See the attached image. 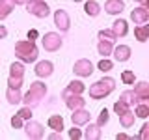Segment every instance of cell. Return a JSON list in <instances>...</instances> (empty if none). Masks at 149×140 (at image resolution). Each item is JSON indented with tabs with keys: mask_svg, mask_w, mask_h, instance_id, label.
Wrapping results in <instances>:
<instances>
[{
	"mask_svg": "<svg viewBox=\"0 0 149 140\" xmlns=\"http://www.w3.org/2000/svg\"><path fill=\"white\" fill-rule=\"evenodd\" d=\"M15 56L21 60L22 64H32V62L37 60L39 50H37V47H36L34 41L22 39V41H17V43H15Z\"/></svg>",
	"mask_w": 149,
	"mask_h": 140,
	"instance_id": "1",
	"label": "cell"
},
{
	"mask_svg": "<svg viewBox=\"0 0 149 140\" xmlns=\"http://www.w3.org/2000/svg\"><path fill=\"white\" fill-rule=\"evenodd\" d=\"M114 90H116V80L112 77H104L90 86V97L91 99H104Z\"/></svg>",
	"mask_w": 149,
	"mask_h": 140,
	"instance_id": "2",
	"label": "cell"
},
{
	"mask_svg": "<svg viewBox=\"0 0 149 140\" xmlns=\"http://www.w3.org/2000/svg\"><path fill=\"white\" fill-rule=\"evenodd\" d=\"M45 95H47V84L41 82V80H36V82L30 84V90L26 92V95H22V101L28 106H36L41 103V99Z\"/></svg>",
	"mask_w": 149,
	"mask_h": 140,
	"instance_id": "3",
	"label": "cell"
},
{
	"mask_svg": "<svg viewBox=\"0 0 149 140\" xmlns=\"http://www.w3.org/2000/svg\"><path fill=\"white\" fill-rule=\"evenodd\" d=\"M26 9L30 15H34L37 19H47L50 15V8L45 0H26Z\"/></svg>",
	"mask_w": 149,
	"mask_h": 140,
	"instance_id": "4",
	"label": "cell"
},
{
	"mask_svg": "<svg viewBox=\"0 0 149 140\" xmlns=\"http://www.w3.org/2000/svg\"><path fill=\"white\" fill-rule=\"evenodd\" d=\"M41 43H43V49L47 52H56V50H60V47L63 45V39L58 32H47V34L41 37Z\"/></svg>",
	"mask_w": 149,
	"mask_h": 140,
	"instance_id": "5",
	"label": "cell"
},
{
	"mask_svg": "<svg viewBox=\"0 0 149 140\" xmlns=\"http://www.w3.org/2000/svg\"><path fill=\"white\" fill-rule=\"evenodd\" d=\"M22 129H24V134L28 138H32V140H39V138L45 136V127L39 123V121L28 120V123L22 125Z\"/></svg>",
	"mask_w": 149,
	"mask_h": 140,
	"instance_id": "6",
	"label": "cell"
},
{
	"mask_svg": "<svg viewBox=\"0 0 149 140\" xmlns=\"http://www.w3.org/2000/svg\"><path fill=\"white\" fill-rule=\"evenodd\" d=\"M62 99L65 101V105H67L69 110H77V108H82L84 105H86V99H82L78 93H71L67 90L62 92Z\"/></svg>",
	"mask_w": 149,
	"mask_h": 140,
	"instance_id": "7",
	"label": "cell"
},
{
	"mask_svg": "<svg viewBox=\"0 0 149 140\" xmlns=\"http://www.w3.org/2000/svg\"><path fill=\"white\" fill-rule=\"evenodd\" d=\"M54 26L58 28L60 32H67L69 26H71V19H69L67 11L65 9H56L54 11Z\"/></svg>",
	"mask_w": 149,
	"mask_h": 140,
	"instance_id": "8",
	"label": "cell"
},
{
	"mask_svg": "<svg viewBox=\"0 0 149 140\" xmlns=\"http://www.w3.org/2000/svg\"><path fill=\"white\" fill-rule=\"evenodd\" d=\"M73 71H74V75H78V77H90L95 69H93V64L90 62V60L80 58V60H77V62H74Z\"/></svg>",
	"mask_w": 149,
	"mask_h": 140,
	"instance_id": "9",
	"label": "cell"
},
{
	"mask_svg": "<svg viewBox=\"0 0 149 140\" xmlns=\"http://www.w3.org/2000/svg\"><path fill=\"white\" fill-rule=\"evenodd\" d=\"M71 121H73V125L74 127H80V125H86L88 121H90V112H88L86 108H77V110H73V114H71Z\"/></svg>",
	"mask_w": 149,
	"mask_h": 140,
	"instance_id": "10",
	"label": "cell"
},
{
	"mask_svg": "<svg viewBox=\"0 0 149 140\" xmlns=\"http://www.w3.org/2000/svg\"><path fill=\"white\" fill-rule=\"evenodd\" d=\"M54 71V65L52 62H49V60H41V62H37L36 64V75L39 78H47V77H50Z\"/></svg>",
	"mask_w": 149,
	"mask_h": 140,
	"instance_id": "11",
	"label": "cell"
},
{
	"mask_svg": "<svg viewBox=\"0 0 149 140\" xmlns=\"http://www.w3.org/2000/svg\"><path fill=\"white\" fill-rule=\"evenodd\" d=\"M130 19L134 21V24H146V22L149 21V9L146 6H140L136 9H132Z\"/></svg>",
	"mask_w": 149,
	"mask_h": 140,
	"instance_id": "12",
	"label": "cell"
},
{
	"mask_svg": "<svg viewBox=\"0 0 149 140\" xmlns=\"http://www.w3.org/2000/svg\"><path fill=\"white\" fill-rule=\"evenodd\" d=\"M132 92L136 93L138 103H147V99H149V82L142 80V82L134 84V90Z\"/></svg>",
	"mask_w": 149,
	"mask_h": 140,
	"instance_id": "13",
	"label": "cell"
},
{
	"mask_svg": "<svg viewBox=\"0 0 149 140\" xmlns=\"http://www.w3.org/2000/svg\"><path fill=\"white\" fill-rule=\"evenodd\" d=\"M125 9V2L123 0H106L104 2V11L110 15H119Z\"/></svg>",
	"mask_w": 149,
	"mask_h": 140,
	"instance_id": "14",
	"label": "cell"
},
{
	"mask_svg": "<svg viewBox=\"0 0 149 140\" xmlns=\"http://www.w3.org/2000/svg\"><path fill=\"white\" fill-rule=\"evenodd\" d=\"M112 32H114V36L118 37H125L129 34V24L127 21H123V19H118V21H114V24H112Z\"/></svg>",
	"mask_w": 149,
	"mask_h": 140,
	"instance_id": "15",
	"label": "cell"
},
{
	"mask_svg": "<svg viewBox=\"0 0 149 140\" xmlns=\"http://www.w3.org/2000/svg\"><path fill=\"white\" fill-rule=\"evenodd\" d=\"M86 140H99L101 136H102V133H101V127L97 123H90L88 121V127H86V131H84V134H82Z\"/></svg>",
	"mask_w": 149,
	"mask_h": 140,
	"instance_id": "16",
	"label": "cell"
},
{
	"mask_svg": "<svg viewBox=\"0 0 149 140\" xmlns=\"http://www.w3.org/2000/svg\"><path fill=\"white\" fill-rule=\"evenodd\" d=\"M112 54H114V58L118 60V62H127L130 58V47L129 45H119V47H116V49H112Z\"/></svg>",
	"mask_w": 149,
	"mask_h": 140,
	"instance_id": "17",
	"label": "cell"
},
{
	"mask_svg": "<svg viewBox=\"0 0 149 140\" xmlns=\"http://www.w3.org/2000/svg\"><path fill=\"white\" fill-rule=\"evenodd\" d=\"M6 99L9 105H19L22 103V93H21V88H9L6 90Z\"/></svg>",
	"mask_w": 149,
	"mask_h": 140,
	"instance_id": "18",
	"label": "cell"
},
{
	"mask_svg": "<svg viewBox=\"0 0 149 140\" xmlns=\"http://www.w3.org/2000/svg\"><path fill=\"white\" fill-rule=\"evenodd\" d=\"M49 127L52 131H56V133H62L63 131V118L60 114H52L49 118Z\"/></svg>",
	"mask_w": 149,
	"mask_h": 140,
	"instance_id": "19",
	"label": "cell"
},
{
	"mask_svg": "<svg viewBox=\"0 0 149 140\" xmlns=\"http://www.w3.org/2000/svg\"><path fill=\"white\" fill-rule=\"evenodd\" d=\"M134 36H136V39L140 43H146L149 39V26L147 24H138L134 28Z\"/></svg>",
	"mask_w": 149,
	"mask_h": 140,
	"instance_id": "20",
	"label": "cell"
},
{
	"mask_svg": "<svg viewBox=\"0 0 149 140\" xmlns=\"http://www.w3.org/2000/svg\"><path fill=\"white\" fill-rule=\"evenodd\" d=\"M134 120H136V116H134V112L130 110V108L127 112H123V114H119V121H121V125H123L125 129L132 127V125H134Z\"/></svg>",
	"mask_w": 149,
	"mask_h": 140,
	"instance_id": "21",
	"label": "cell"
},
{
	"mask_svg": "<svg viewBox=\"0 0 149 140\" xmlns=\"http://www.w3.org/2000/svg\"><path fill=\"white\" fill-rule=\"evenodd\" d=\"M84 11H86V15H90V17H97V15L101 13L99 2H95V0H90V2H86V4H84Z\"/></svg>",
	"mask_w": 149,
	"mask_h": 140,
	"instance_id": "22",
	"label": "cell"
},
{
	"mask_svg": "<svg viewBox=\"0 0 149 140\" xmlns=\"http://www.w3.org/2000/svg\"><path fill=\"white\" fill-rule=\"evenodd\" d=\"M13 11V2L11 0H0V21H4L9 17V13Z\"/></svg>",
	"mask_w": 149,
	"mask_h": 140,
	"instance_id": "23",
	"label": "cell"
},
{
	"mask_svg": "<svg viewBox=\"0 0 149 140\" xmlns=\"http://www.w3.org/2000/svg\"><path fill=\"white\" fill-rule=\"evenodd\" d=\"M112 41H104V39H101L99 41V45H97V50H99V54L101 56H104V58H108V56L112 54Z\"/></svg>",
	"mask_w": 149,
	"mask_h": 140,
	"instance_id": "24",
	"label": "cell"
},
{
	"mask_svg": "<svg viewBox=\"0 0 149 140\" xmlns=\"http://www.w3.org/2000/svg\"><path fill=\"white\" fill-rule=\"evenodd\" d=\"M134 116H136V118L146 120L147 116H149V106H147V103H136V105H134Z\"/></svg>",
	"mask_w": 149,
	"mask_h": 140,
	"instance_id": "25",
	"label": "cell"
},
{
	"mask_svg": "<svg viewBox=\"0 0 149 140\" xmlns=\"http://www.w3.org/2000/svg\"><path fill=\"white\" fill-rule=\"evenodd\" d=\"M121 101H123L125 105H129V106H134L138 103V97H136V93H134L132 90H125L123 93H121Z\"/></svg>",
	"mask_w": 149,
	"mask_h": 140,
	"instance_id": "26",
	"label": "cell"
},
{
	"mask_svg": "<svg viewBox=\"0 0 149 140\" xmlns=\"http://www.w3.org/2000/svg\"><path fill=\"white\" fill-rule=\"evenodd\" d=\"M9 77H24V65H22V62H13L9 65Z\"/></svg>",
	"mask_w": 149,
	"mask_h": 140,
	"instance_id": "27",
	"label": "cell"
},
{
	"mask_svg": "<svg viewBox=\"0 0 149 140\" xmlns=\"http://www.w3.org/2000/svg\"><path fill=\"white\" fill-rule=\"evenodd\" d=\"M67 92H71V93H78V95H82L84 90H86V86L80 82V80H71L67 84V88H65Z\"/></svg>",
	"mask_w": 149,
	"mask_h": 140,
	"instance_id": "28",
	"label": "cell"
},
{
	"mask_svg": "<svg viewBox=\"0 0 149 140\" xmlns=\"http://www.w3.org/2000/svg\"><path fill=\"white\" fill-rule=\"evenodd\" d=\"M97 67H99V71H102V73H108V71H110V69H112V67H114V64H112V62H110V60H108V58H102V60H101V62H99V64H97Z\"/></svg>",
	"mask_w": 149,
	"mask_h": 140,
	"instance_id": "29",
	"label": "cell"
},
{
	"mask_svg": "<svg viewBox=\"0 0 149 140\" xmlns=\"http://www.w3.org/2000/svg\"><path fill=\"white\" fill-rule=\"evenodd\" d=\"M108 120H110L108 110H106V108H102V110L99 112V118H97V125H99V127H102V125H106V123H108Z\"/></svg>",
	"mask_w": 149,
	"mask_h": 140,
	"instance_id": "30",
	"label": "cell"
},
{
	"mask_svg": "<svg viewBox=\"0 0 149 140\" xmlns=\"http://www.w3.org/2000/svg\"><path fill=\"white\" fill-rule=\"evenodd\" d=\"M99 39H104V41H112L114 43L118 37L114 36V32L112 30H99Z\"/></svg>",
	"mask_w": 149,
	"mask_h": 140,
	"instance_id": "31",
	"label": "cell"
},
{
	"mask_svg": "<svg viewBox=\"0 0 149 140\" xmlns=\"http://www.w3.org/2000/svg\"><path fill=\"white\" fill-rule=\"evenodd\" d=\"M121 80H123V84H134V71L125 69V71L121 73Z\"/></svg>",
	"mask_w": 149,
	"mask_h": 140,
	"instance_id": "32",
	"label": "cell"
},
{
	"mask_svg": "<svg viewBox=\"0 0 149 140\" xmlns=\"http://www.w3.org/2000/svg\"><path fill=\"white\" fill-rule=\"evenodd\" d=\"M19 116H21L22 120H32V116H34V112H32V106L24 105L21 110H19Z\"/></svg>",
	"mask_w": 149,
	"mask_h": 140,
	"instance_id": "33",
	"label": "cell"
},
{
	"mask_svg": "<svg viewBox=\"0 0 149 140\" xmlns=\"http://www.w3.org/2000/svg\"><path fill=\"white\" fill-rule=\"evenodd\" d=\"M129 108H130V106H129V105H125V103L121 101V99H119V101L114 105V112H116L118 116H119V114H123V112H127Z\"/></svg>",
	"mask_w": 149,
	"mask_h": 140,
	"instance_id": "34",
	"label": "cell"
},
{
	"mask_svg": "<svg viewBox=\"0 0 149 140\" xmlns=\"http://www.w3.org/2000/svg\"><path fill=\"white\" fill-rule=\"evenodd\" d=\"M8 86L9 88H21L22 86V77H8Z\"/></svg>",
	"mask_w": 149,
	"mask_h": 140,
	"instance_id": "35",
	"label": "cell"
},
{
	"mask_svg": "<svg viewBox=\"0 0 149 140\" xmlns=\"http://www.w3.org/2000/svg\"><path fill=\"white\" fill-rule=\"evenodd\" d=\"M138 138H142V140H147L149 138V123H143L142 125V131H140Z\"/></svg>",
	"mask_w": 149,
	"mask_h": 140,
	"instance_id": "36",
	"label": "cell"
},
{
	"mask_svg": "<svg viewBox=\"0 0 149 140\" xmlns=\"http://www.w3.org/2000/svg\"><path fill=\"white\" fill-rule=\"evenodd\" d=\"M11 125H13V127H15V129H22V125H24V123H22V118H21V116H13V118H11Z\"/></svg>",
	"mask_w": 149,
	"mask_h": 140,
	"instance_id": "37",
	"label": "cell"
},
{
	"mask_svg": "<svg viewBox=\"0 0 149 140\" xmlns=\"http://www.w3.org/2000/svg\"><path fill=\"white\" fill-rule=\"evenodd\" d=\"M69 138H73V140H77V138H82V131L80 129H71L69 131Z\"/></svg>",
	"mask_w": 149,
	"mask_h": 140,
	"instance_id": "38",
	"label": "cell"
},
{
	"mask_svg": "<svg viewBox=\"0 0 149 140\" xmlns=\"http://www.w3.org/2000/svg\"><path fill=\"white\" fill-rule=\"evenodd\" d=\"M6 36H8V28L4 26V24H0V39H4Z\"/></svg>",
	"mask_w": 149,
	"mask_h": 140,
	"instance_id": "39",
	"label": "cell"
},
{
	"mask_svg": "<svg viewBox=\"0 0 149 140\" xmlns=\"http://www.w3.org/2000/svg\"><path fill=\"white\" fill-rule=\"evenodd\" d=\"M36 37H37V30H30V32H28V39H30V41H34Z\"/></svg>",
	"mask_w": 149,
	"mask_h": 140,
	"instance_id": "40",
	"label": "cell"
},
{
	"mask_svg": "<svg viewBox=\"0 0 149 140\" xmlns=\"http://www.w3.org/2000/svg\"><path fill=\"white\" fill-rule=\"evenodd\" d=\"M13 6H22V4H26V0H11Z\"/></svg>",
	"mask_w": 149,
	"mask_h": 140,
	"instance_id": "41",
	"label": "cell"
},
{
	"mask_svg": "<svg viewBox=\"0 0 149 140\" xmlns=\"http://www.w3.org/2000/svg\"><path fill=\"white\" fill-rule=\"evenodd\" d=\"M116 138H118V140H125V138H129V136H127V134H125V133H119V134H118V136H116Z\"/></svg>",
	"mask_w": 149,
	"mask_h": 140,
	"instance_id": "42",
	"label": "cell"
},
{
	"mask_svg": "<svg viewBox=\"0 0 149 140\" xmlns=\"http://www.w3.org/2000/svg\"><path fill=\"white\" fill-rule=\"evenodd\" d=\"M134 2H147V0H134Z\"/></svg>",
	"mask_w": 149,
	"mask_h": 140,
	"instance_id": "43",
	"label": "cell"
},
{
	"mask_svg": "<svg viewBox=\"0 0 149 140\" xmlns=\"http://www.w3.org/2000/svg\"><path fill=\"white\" fill-rule=\"evenodd\" d=\"M73 2H82V0H73Z\"/></svg>",
	"mask_w": 149,
	"mask_h": 140,
	"instance_id": "44",
	"label": "cell"
}]
</instances>
